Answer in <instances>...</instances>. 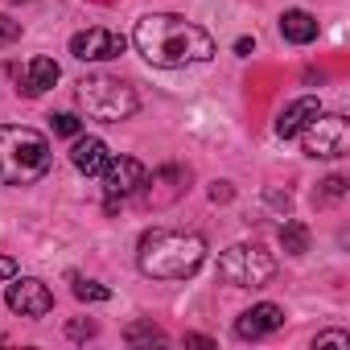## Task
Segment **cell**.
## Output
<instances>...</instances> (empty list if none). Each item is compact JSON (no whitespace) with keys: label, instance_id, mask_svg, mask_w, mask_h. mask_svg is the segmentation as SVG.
Instances as JSON below:
<instances>
[{"label":"cell","instance_id":"2e32d148","mask_svg":"<svg viewBox=\"0 0 350 350\" xmlns=\"http://www.w3.org/2000/svg\"><path fill=\"white\" fill-rule=\"evenodd\" d=\"M124 338H128L132 346H140V342H161L165 334H161L157 325H148V321H132V325L124 329Z\"/></svg>","mask_w":350,"mask_h":350},{"label":"cell","instance_id":"ac0fdd59","mask_svg":"<svg viewBox=\"0 0 350 350\" xmlns=\"http://www.w3.org/2000/svg\"><path fill=\"white\" fill-rule=\"evenodd\" d=\"M50 124H54V136H70V140H75V136L83 132V120H79V116H70V111H62V116H54Z\"/></svg>","mask_w":350,"mask_h":350},{"label":"cell","instance_id":"7a4b0ae2","mask_svg":"<svg viewBox=\"0 0 350 350\" xmlns=\"http://www.w3.org/2000/svg\"><path fill=\"white\" fill-rule=\"evenodd\" d=\"M206 260V239L202 235H182V231H144L136 264L152 280H186L202 268Z\"/></svg>","mask_w":350,"mask_h":350},{"label":"cell","instance_id":"5b68a950","mask_svg":"<svg viewBox=\"0 0 350 350\" xmlns=\"http://www.w3.org/2000/svg\"><path fill=\"white\" fill-rule=\"evenodd\" d=\"M219 276L231 288H264L276 276V260L260 243H235L219 256Z\"/></svg>","mask_w":350,"mask_h":350},{"label":"cell","instance_id":"d4e9b609","mask_svg":"<svg viewBox=\"0 0 350 350\" xmlns=\"http://www.w3.org/2000/svg\"><path fill=\"white\" fill-rule=\"evenodd\" d=\"M211 198H215V202H227V198H231V190H227V186H215V190H211Z\"/></svg>","mask_w":350,"mask_h":350},{"label":"cell","instance_id":"d6986e66","mask_svg":"<svg viewBox=\"0 0 350 350\" xmlns=\"http://www.w3.org/2000/svg\"><path fill=\"white\" fill-rule=\"evenodd\" d=\"M313 346H317V350H325V346H334V350H350V334H342V329H325V334L313 338Z\"/></svg>","mask_w":350,"mask_h":350},{"label":"cell","instance_id":"ba28073f","mask_svg":"<svg viewBox=\"0 0 350 350\" xmlns=\"http://www.w3.org/2000/svg\"><path fill=\"white\" fill-rule=\"evenodd\" d=\"M9 309L21 313V317H46V313L54 309V293H50L42 280L25 276V280L9 284Z\"/></svg>","mask_w":350,"mask_h":350},{"label":"cell","instance_id":"5bb4252c","mask_svg":"<svg viewBox=\"0 0 350 350\" xmlns=\"http://www.w3.org/2000/svg\"><path fill=\"white\" fill-rule=\"evenodd\" d=\"M280 33H284V42H293V46H309V42L317 38V17H309L305 9H288V13L280 17Z\"/></svg>","mask_w":350,"mask_h":350},{"label":"cell","instance_id":"7c38bea8","mask_svg":"<svg viewBox=\"0 0 350 350\" xmlns=\"http://www.w3.org/2000/svg\"><path fill=\"white\" fill-rule=\"evenodd\" d=\"M321 111V103L313 99V95H301V99H293L284 111H280V120H276V136H297L313 116Z\"/></svg>","mask_w":350,"mask_h":350},{"label":"cell","instance_id":"e0dca14e","mask_svg":"<svg viewBox=\"0 0 350 350\" xmlns=\"http://www.w3.org/2000/svg\"><path fill=\"white\" fill-rule=\"evenodd\" d=\"M75 297L79 301H107L111 288L107 284H95V280H75Z\"/></svg>","mask_w":350,"mask_h":350},{"label":"cell","instance_id":"ffe728a7","mask_svg":"<svg viewBox=\"0 0 350 350\" xmlns=\"http://www.w3.org/2000/svg\"><path fill=\"white\" fill-rule=\"evenodd\" d=\"M21 38V21H13V17H0V46H13Z\"/></svg>","mask_w":350,"mask_h":350},{"label":"cell","instance_id":"277c9868","mask_svg":"<svg viewBox=\"0 0 350 350\" xmlns=\"http://www.w3.org/2000/svg\"><path fill=\"white\" fill-rule=\"evenodd\" d=\"M79 103L87 107V116H95L103 124H120V120H128L140 107L136 91L128 83L111 79V75H87V79H79Z\"/></svg>","mask_w":350,"mask_h":350},{"label":"cell","instance_id":"cb8c5ba5","mask_svg":"<svg viewBox=\"0 0 350 350\" xmlns=\"http://www.w3.org/2000/svg\"><path fill=\"white\" fill-rule=\"evenodd\" d=\"M268 202H276V206L288 211V194H280V190H268Z\"/></svg>","mask_w":350,"mask_h":350},{"label":"cell","instance_id":"8992f818","mask_svg":"<svg viewBox=\"0 0 350 350\" xmlns=\"http://www.w3.org/2000/svg\"><path fill=\"white\" fill-rule=\"evenodd\" d=\"M301 148L309 152V157H346L350 152V124L342 120V116H325V111H317L301 132Z\"/></svg>","mask_w":350,"mask_h":350},{"label":"cell","instance_id":"7402d4cb","mask_svg":"<svg viewBox=\"0 0 350 350\" xmlns=\"http://www.w3.org/2000/svg\"><path fill=\"white\" fill-rule=\"evenodd\" d=\"M342 194H346V178H342V173L325 178V198H342Z\"/></svg>","mask_w":350,"mask_h":350},{"label":"cell","instance_id":"4fadbf2b","mask_svg":"<svg viewBox=\"0 0 350 350\" xmlns=\"http://www.w3.org/2000/svg\"><path fill=\"white\" fill-rule=\"evenodd\" d=\"M58 62L54 58H46V54H38L33 62H29V70L21 75V87L17 91H25V95H42V91H50L54 83H58Z\"/></svg>","mask_w":350,"mask_h":350},{"label":"cell","instance_id":"603a6c76","mask_svg":"<svg viewBox=\"0 0 350 350\" xmlns=\"http://www.w3.org/2000/svg\"><path fill=\"white\" fill-rule=\"evenodd\" d=\"M13 276H17V260L0 256V280H13Z\"/></svg>","mask_w":350,"mask_h":350},{"label":"cell","instance_id":"6da1fadb","mask_svg":"<svg viewBox=\"0 0 350 350\" xmlns=\"http://www.w3.org/2000/svg\"><path fill=\"white\" fill-rule=\"evenodd\" d=\"M136 50L152 62V66H194V62H211L215 58V38L186 21V17H173V13H152L136 21L132 33Z\"/></svg>","mask_w":350,"mask_h":350},{"label":"cell","instance_id":"9c48e42d","mask_svg":"<svg viewBox=\"0 0 350 350\" xmlns=\"http://www.w3.org/2000/svg\"><path fill=\"white\" fill-rule=\"evenodd\" d=\"M144 182H148V169H144L136 157H120V161H107V169H103V190H107V198H124V194H136Z\"/></svg>","mask_w":350,"mask_h":350},{"label":"cell","instance_id":"44dd1931","mask_svg":"<svg viewBox=\"0 0 350 350\" xmlns=\"http://www.w3.org/2000/svg\"><path fill=\"white\" fill-rule=\"evenodd\" d=\"M66 334H70L75 342H83V338H95V334H99V325H95V321H83V317H79V321H70V325H66Z\"/></svg>","mask_w":350,"mask_h":350},{"label":"cell","instance_id":"3957f363","mask_svg":"<svg viewBox=\"0 0 350 350\" xmlns=\"http://www.w3.org/2000/svg\"><path fill=\"white\" fill-rule=\"evenodd\" d=\"M50 173V140L21 124H0V186H33Z\"/></svg>","mask_w":350,"mask_h":350},{"label":"cell","instance_id":"52a82bcc","mask_svg":"<svg viewBox=\"0 0 350 350\" xmlns=\"http://www.w3.org/2000/svg\"><path fill=\"white\" fill-rule=\"evenodd\" d=\"M124 50H128V42H124L120 33L103 29V25H91V29H83V33L70 38V54H75L79 62H111V58H120Z\"/></svg>","mask_w":350,"mask_h":350},{"label":"cell","instance_id":"9a60e30c","mask_svg":"<svg viewBox=\"0 0 350 350\" xmlns=\"http://www.w3.org/2000/svg\"><path fill=\"white\" fill-rule=\"evenodd\" d=\"M280 247H284L288 256H305V252H309V227H305L301 219H288V223L280 227Z\"/></svg>","mask_w":350,"mask_h":350},{"label":"cell","instance_id":"30bf717a","mask_svg":"<svg viewBox=\"0 0 350 350\" xmlns=\"http://www.w3.org/2000/svg\"><path fill=\"white\" fill-rule=\"evenodd\" d=\"M280 325H284V309L272 305V301H264V305H252V309L235 321V334H239L243 342H256V338H264V334H276Z\"/></svg>","mask_w":350,"mask_h":350},{"label":"cell","instance_id":"484cf974","mask_svg":"<svg viewBox=\"0 0 350 350\" xmlns=\"http://www.w3.org/2000/svg\"><path fill=\"white\" fill-rule=\"evenodd\" d=\"M186 342H190V346H215V342H211V338H202V334H186Z\"/></svg>","mask_w":350,"mask_h":350},{"label":"cell","instance_id":"8fae6325","mask_svg":"<svg viewBox=\"0 0 350 350\" xmlns=\"http://www.w3.org/2000/svg\"><path fill=\"white\" fill-rule=\"evenodd\" d=\"M70 161H75V169L79 173H87V178H95V173H103L107 169V144L99 140V136H75V144H70Z\"/></svg>","mask_w":350,"mask_h":350}]
</instances>
